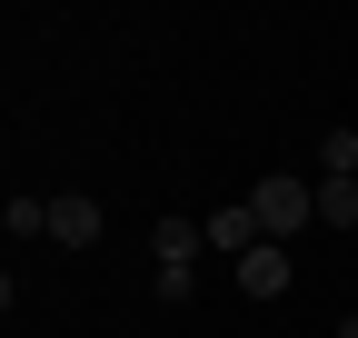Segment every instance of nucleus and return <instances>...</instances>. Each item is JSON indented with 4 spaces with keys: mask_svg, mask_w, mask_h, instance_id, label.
<instances>
[{
    "mask_svg": "<svg viewBox=\"0 0 358 338\" xmlns=\"http://www.w3.org/2000/svg\"><path fill=\"white\" fill-rule=\"evenodd\" d=\"M249 209H259V239H279V249H289L308 219H319V179H259Z\"/></svg>",
    "mask_w": 358,
    "mask_h": 338,
    "instance_id": "nucleus-1",
    "label": "nucleus"
},
{
    "mask_svg": "<svg viewBox=\"0 0 358 338\" xmlns=\"http://www.w3.org/2000/svg\"><path fill=\"white\" fill-rule=\"evenodd\" d=\"M289 279H299V259H289L279 239H259L249 259H239V288H249V299H289Z\"/></svg>",
    "mask_w": 358,
    "mask_h": 338,
    "instance_id": "nucleus-2",
    "label": "nucleus"
},
{
    "mask_svg": "<svg viewBox=\"0 0 358 338\" xmlns=\"http://www.w3.org/2000/svg\"><path fill=\"white\" fill-rule=\"evenodd\" d=\"M199 229H209V249H229V269H239L249 249H259V209H249V199H229V209H209Z\"/></svg>",
    "mask_w": 358,
    "mask_h": 338,
    "instance_id": "nucleus-3",
    "label": "nucleus"
},
{
    "mask_svg": "<svg viewBox=\"0 0 358 338\" xmlns=\"http://www.w3.org/2000/svg\"><path fill=\"white\" fill-rule=\"evenodd\" d=\"M199 249H209V229H199V219H159V229H150V259H159L169 279H189Z\"/></svg>",
    "mask_w": 358,
    "mask_h": 338,
    "instance_id": "nucleus-4",
    "label": "nucleus"
},
{
    "mask_svg": "<svg viewBox=\"0 0 358 338\" xmlns=\"http://www.w3.org/2000/svg\"><path fill=\"white\" fill-rule=\"evenodd\" d=\"M50 239L60 249H90V239H100V199H90V189H60L50 199Z\"/></svg>",
    "mask_w": 358,
    "mask_h": 338,
    "instance_id": "nucleus-5",
    "label": "nucleus"
},
{
    "mask_svg": "<svg viewBox=\"0 0 358 338\" xmlns=\"http://www.w3.org/2000/svg\"><path fill=\"white\" fill-rule=\"evenodd\" d=\"M319 229H358V179H319Z\"/></svg>",
    "mask_w": 358,
    "mask_h": 338,
    "instance_id": "nucleus-6",
    "label": "nucleus"
},
{
    "mask_svg": "<svg viewBox=\"0 0 358 338\" xmlns=\"http://www.w3.org/2000/svg\"><path fill=\"white\" fill-rule=\"evenodd\" d=\"M0 219H10V239H50V199H10Z\"/></svg>",
    "mask_w": 358,
    "mask_h": 338,
    "instance_id": "nucleus-7",
    "label": "nucleus"
},
{
    "mask_svg": "<svg viewBox=\"0 0 358 338\" xmlns=\"http://www.w3.org/2000/svg\"><path fill=\"white\" fill-rule=\"evenodd\" d=\"M338 338H358V318H338Z\"/></svg>",
    "mask_w": 358,
    "mask_h": 338,
    "instance_id": "nucleus-8",
    "label": "nucleus"
}]
</instances>
